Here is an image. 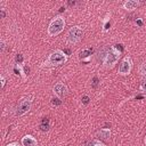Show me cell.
I'll return each mask as SVG.
<instances>
[{
	"label": "cell",
	"instance_id": "cell-5",
	"mask_svg": "<svg viewBox=\"0 0 146 146\" xmlns=\"http://www.w3.org/2000/svg\"><path fill=\"white\" fill-rule=\"evenodd\" d=\"M31 107H32V100H31L30 98H27V97L22 98V99L18 102L17 106H16V115H17V116H23V115H25L26 113L30 112Z\"/></svg>",
	"mask_w": 146,
	"mask_h": 146
},
{
	"label": "cell",
	"instance_id": "cell-16",
	"mask_svg": "<svg viewBox=\"0 0 146 146\" xmlns=\"http://www.w3.org/2000/svg\"><path fill=\"white\" fill-rule=\"evenodd\" d=\"M140 90L146 92V80H143V82L140 83Z\"/></svg>",
	"mask_w": 146,
	"mask_h": 146
},
{
	"label": "cell",
	"instance_id": "cell-19",
	"mask_svg": "<svg viewBox=\"0 0 146 146\" xmlns=\"http://www.w3.org/2000/svg\"><path fill=\"white\" fill-rule=\"evenodd\" d=\"M94 146H107V145H105V144H104V143H102V141H96Z\"/></svg>",
	"mask_w": 146,
	"mask_h": 146
},
{
	"label": "cell",
	"instance_id": "cell-10",
	"mask_svg": "<svg viewBox=\"0 0 146 146\" xmlns=\"http://www.w3.org/2000/svg\"><path fill=\"white\" fill-rule=\"evenodd\" d=\"M96 137L97 138H100V139H108L111 137V130L108 128H103L99 131H97Z\"/></svg>",
	"mask_w": 146,
	"mask_h": 146
},
{
	"label": "cell",
	"instance_id": "cell-4",
	"mask_svg": "<svg viewBox=\"0 0 146 146\" xmlns=\"http://www.w3.org/2000/svg\"><path fill=\"white\" fill-rule=\"evenodd\" d=\"M82 36H83V30L79 25H73L67 30L65 40L67 44H76L82 40Z\"/></svg>",
	"mask_w": 146,
	"mask_h": 146
},
{
	"label": "cell",
	"instance_id": "cell-13",
	"mask_svg": "<svg viewBox=\"0 0 146 146\" xmlns=\"http://www.w3.org/2000/svg\"><path fill=\"white\" fill-rule=\"evenodd\" d=\"M22 63H23V56L22 54H18L16 56V64H22Z\"/></svg>",
	"mask_w": 146,
	"mask_h": 146
},
{
	"label": "cell",
	"instance_id": "cell-17",
	"mask_svg": "<svg viewBox=\"0 0 146 146\" xmlns=\"http://www.w3.org/2000/svg\"><path fill=\"white\" fill-rule=\"evenodd\" d=\"M6 146H22V144H18L17 141H13V143H9V144H7Z\"/></svg>",
	"mask_w": 146,
	"mask_h": 146
},
{
	"label": "cell",
	"instance_id": "cell-18",
	"mask_svg": "<svg viewBox=\"0 0 146 146\" xmlns=\"http://www.w3.org/2000/svg\"><path fill=\"white\" fill-rule=\"evenodd\" d=\"M0 79H1V88H3V87H5V83H6V79H5L3 75H1Z\"/></svg>",
	"mask_w": 146,
	"mask_h": 146
},
{
	"label": "cell",
	"instance_id": "cell-2",
	"mask_svg": "<svg viewBox=\"0 0 146 146\" xmlns=\"http://www.w3.org/2000/svg\"><path fill=\"white\" fill-rule=\"evenodd\" d=\"M120 58H121V50L116 47V44L112 46L106 51V54L103 58V65L105 68H113L117 64Z\"/></svg>",
	"mask_w": 146,
	"mask_h": 146
},
{
	"label": "cell",
	"instance_id": "cell-7",
	"mask_svg": "<svg viewBox=\"0 0 146 146\" xmlns=\"http://www.w3.org/2000/svg\"><path fill=\"white\" fill-rule=\"evenodd\" d=\"M52 92L55 95V97H58V98H63L66 94H67V87L65 83L63 82H57L54 87H52Z\"/></svg>",
	"mask_w": 146,
	"mask_h": 146
},
{
	"label": "cell",
	"instance_id": "cell-8",
	"mask_svg": "<svg viewBox=\"0 0 146 146\" xmlns=\"http://www.w3.org/2000/svg\"><path fill=\"white\" fill-rule=\"evenodd\" d=\"M22 146H38V140L32 135H25L21 139Z\"/></svg>",
	"mask_w": 146,
	"mask_h": 146
},
{
	"label": "cell",
	"instance_id": "cell-11",
	"mask_svg": "<svg viewBox=\"0 0 146 146\" xmlns=\"http://www.w3.org/2000/svg\"><path fill=\"white\" fill-rule=\"evenodd\" d=\"M139 74L141 78H144V80H146V63H141L139 66Z\"/></svg>",
	"mask_w": 146,
	"mask_h": 146
},
{
	"label": "cell",
	"instance_id": "cell-1",
	"mask_svg": "<svg viewBox=\"0 0 146 146\" xmlns=\"http://www.w3.org/2000/svg\"><path fill=\"white\" fill-rule=\"evenodd\" d=\"M67 58H68V55L63 51L62 49H56L54 51H51L47 59L42 63L41 67H56V66H59L64 63L67 62Z\"/></svg>",
	"mask_w": 146,
	"mask_h": 146
},
{
	"label": "cell",
	"instance_id": "cell-3",
	"mask_svg": "<svg viewBox=\"0 0 146 146\" xmlns=\"http://www.w3.org/2000/svg\"><path fill=\"white\" fill-rule=\"evenodd\" d=\"M65 18L62 15H57L55 16L48 24V29L47 32L50 36H57L58 34H60L65 27Z\"/></svg>",
	"mask_w": 146,
	"mask_h": 146
},
{
	"label": "cell",
	"instance_id": "cell-22",
	"mask_svg": "<svg viewBox=\"0 0 146 146\" xmlns=\"http://www.w3.org/2000/svg\"><path fill=\"white\" fill-rule=\"evenodd\" d=\"M144 143H145V146H146V135H145V138H144Z\"/></svg>",
	"mask_w": 146,
	"mask_h": 146
},
{
	"label": "cell",
	"instance_id": "cell-12",
	"mask_svg": "<svg viewBox=\"0 0 146 146\" xmlns=\"http://www.w3.org/2000/svg\"><path fill=\"white\" fill-rule=\"evenodd\" d=\"M51 103H52L54 105H60V104H62V99L58 98V97H54V98L51 99Z\"/></svg>",
	"mask_w": 146,
	"mask_h": 146
},
{
	"label": "cell",
	"instance_id": "cell-6",
	"mask_svg": "<svg viewBox=\"0 0 146 146\" xmlns=\"http://www.w3.org/2000/svg\"><path fill=\"white\" fill-rule=\"evenodd\" d=\"M132 66H133V63H132V59L129 55L124 56L123 59L121 60L120 63V66H119V70H117V73L120 75H128L130 74V72L132 71Z\"/></svg>",
	"mask_w": 146,
	"mask_h": 146
},
{
	"label": "cell",
	"instance_id": "cell-21",
	"mask_svg": "<svg viewBox=\"0 0 146 146\" xmlns=\"http://www.w3.org/2000/svg\"><path fill=\"white\" fill-rule=\"evenodd\" d=\"M3 49H5V42L3 40H1V51H3Z\"/></svg>",
	"mask_w": 146,
	"mask_h": 146
},
{
	"label": "cell",
	"instance_id": "cell-14",
	"mask_svg": "<svg viewBox=\"0 0 146 146\" xmlns=\"http://www.w3.org/2000/svg\"><path fill=\"white\" fill-rule=\"evenodd\" d=\"M89 100H90V98H89L88 96L84 95V96L82 97V104H83V105H88V104H89Z\"/></svg>",
	"mask_w": 146,
	"mask_h": 146
},
{
	"label": "cell",
	"instance_id": "cell-15",
	"mask_svg": "<svg viewBox=\"0 0 146 146\" xmlns=\"http://www.w3.org/2000/svg\"><path fill=\"white\" fill-rule=\"evenodd\" d=\"M40 128H41V130L42 131H48V129H49V124L48 123H41V125H40Z\"/></svg>",
	"mask_w": 146,
	"mask_h": 146
},
{
	"label": "cell",
	"instance_id": "cell-9",
	"mask_svg": "<svg viewBox=\"0 0 146 146\" xmlns=\"http://www.w3.org/2000/svg\"><path fill=\"white\" fill-rule=\"evenodd\" d=\"M138 6H139V1H136V0H127L122 5L123 9H125L128 11H132V10L137 9Z\"/></svg>",
	"mask_w": 146,
	"mask_h": 146
},
{
	"label": "cell",
	"instance_id": "cell-20",
	"mask_svg": "<svg viewBox=\"0 0 146 146\" xmlns=\"http://www.w3.org/2000/svg\"><path fill=\"white\" fill-rule=\"evenodd\" d=\"M95 143H96V141H88V143H86V145H84V146H94V145H95Z\"/></svg>",
	"mask_w": 146,
	"mask_h": 146
}]
</instances>
